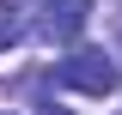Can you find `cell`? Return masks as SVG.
<instances>
[{
  "instance_id": "cell-2",
  "label": "cell",
  "mask_w": 122,
  "mask_h": 115,
  "mask_svg": "<svg viewBox=\"0 0 122 115\" xmlns=\"http://www.w3.org/2000/svg\"><path fill=\"white\" fill-rule=\"evenodd\" d=\"M86 24H92V0H43V18H37L43 43H73Z\"/></svg>"
},
{
  "instance_id": "cell-3",
  "label": "cell",
  "mask_w": 122,
  "mask_h": 115,
  "mask_svg": "<svg viewBox=\"0 0 122 115\" xmlns=\"http://www.w3.org/2000/svg\"><path fill=\"white\" fill-rule=\"evenodd\" d=\"M25 36V6L18 0H0V49H12Z\"/></svg>"
},
{
  "instance_id": "cell-5",
  "label": "cell",
  "mask_w": 122,
  "mask_h": 115,
  "mask_svg": "<svg viewBox=\"0 0 122 115\" xmlns=\"http://www.w3.org/2000/svg\"><path fill=\"white\" fill-rule=\"evenodd\" d=\"M116 36H122V6H116Z\"/></svg>"
},
{
  "instance_id": "cell-4",
  "label": "cell",
  "mask_w": 122,
  "mask_h": 115,
  "mask_svg": "<svg viewBox=\"0 0 122 115\" xmlns=\"http://www.w3.org/2000/svg\"><path fill=\"white\" fill-rule=\"evenodd\" d=\"M37 115H73V109H61V103H43V109H37Z\"/></svg>"
},
{
  "instance_id": "cell-1",
  "label": "cell",
  "mask_w": 122,
  "mask_h": 115,
  "mask_svg": "<svg viewBox=\"0 0 122 115\" xmlns=\"http://www.w3.org/2000/svg\"><path fill=\"white\" fill-rule=\"evenodd\" d=\"M55 79H61L67 91H79V97H110V91L122 85L116 61H110L104 49H73V55L55 67Z\"/></svg>"
},
{
  "instance_id": "cell-6",
  "label": "cell",
  "mask_w": 122,
  "mask_h": 115,
  "mask_svg": "<svg viewBox=\"0 0 122 115\" xmlns=\"http://www.w3.org/2000/svg\"><path fill=\"white\" fill-rule=\"evenodd\" d=\"M116 115H122V109H116Z\"/></svg>"
}]
</instances>
